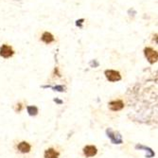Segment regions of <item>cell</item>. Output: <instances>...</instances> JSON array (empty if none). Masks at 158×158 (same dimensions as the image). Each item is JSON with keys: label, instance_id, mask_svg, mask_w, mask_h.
<instances>
[{"label": "cell", "instance_id": "cell-4", "mask_svg": "<svg viewBox=\"0 0 158 158\" xmlns=\"http://www.w3.org/2000/svg\"><path fill=\"white\" fill-rule=\"evenodd\" d=\"M97 152H98V149L96 146L88 145L83 148V153L86 157H93L97 154Z\"/></svg>", "mask_w": 158, "mask_h": 158}, {"label": "cell", "instance_id": "cell-1", "mask_svg": "<svg viewBox=\"0 0 158 158\" xmlns=\"http://www.w3.org/2000/svg\"><path fill=\"white\" fill-rule=\"evenodd\" d=\"M144 53L147 60L151 63V64H154L157 62V58H158V55L156 50L152 49V48H146L144 49Z\"/></svg>", "mask_w": 158, "mask_h": 158}, {"label": "cell", "instance_id": "cell-9", "mask_svg": "<svg viewBox=\"0 0 158 158\" xmlns=\"http://www.w3.org/2000/svg\"><path fill=\"white\" fill-rule=\"evenodd\" d=\"M23 109V105L21 104V103H19V104H17V106H16V109H15V111L16 112H20L21 110Z\"/></svg>", "mask_w": 158, "mask_h": 158}, {"label": "cell", "instance_id": "cell-8", "mask_svg": "<svg viewBox=\"0 0 158 158\" xmlns=\"http://www.w3.org/2000/svg\"><path fill=\"white\" fill-rule=\"evenodd\" d=\"M41 40H42L43 42H44V43H46V44H50V43L54 42L55 39H54V36H53L50 32L46 31V32L43 33Z\"/></svg>", "mask_w": 158, "mask_h": 158}, {"label": "cell", "instance_id": "cell-5", "mask_svg": "<svg viewBox=\"0 0 158 158\" xmlns=\"http://www.w3.org/2000/svg\"><path fill=\"white\" fill-rule=\"evenodd\" d=\"M17 150L21 153H28L31 151V145L26 141H22L17 145Z\"/></svg>", "mask_w": 158, "mask_h": 158}, {"label": "cell", "instance_id": "cell-6", "mask_svg": "<svg viewBox=\"0 0 158 158\" xmlns=\"http://www.w3.org/2000/svg\"><path fill=\"white\" fill-rule=\"evenodd\" d=\"M109 107L112 111H119L121 109H123L124 107V103L121 99H118V100H113V102H109Z\"/></svg>", "mask_w": 158, "mask_h": 158}, {"label": "cell", "instance_id": "cell-3", "mask_svg": "<svg viewBox=\"0 0 158 158\" xmlns=\"http://www.w3.org/2000/svg\"><path fill=\"white\" fill-rule=\"evenodd\" d=\"M14 54V51L12 49L11 47L8 46V45H3L1 48H0V56L3 57V58H10Z\"/></svg>", "mask_w": 158, "mask_h": 158}, {"label": "cell", "instance_id": "cell-7", "mask_svg": "<svg viewBox=\"0 0 158 158\" xmlns=\"http://www.w3.org/2000/svg\"><path fill=\"white\" fill-rule=\"evenodd\" d=\"M59 155H60L59 152L53 148H49V149L46 150V152L44 153L45 158H59Z\"/></svg>", "mask_w": 158, "mask_h": 158}, {"label": "cell", "instance_id": "cell-2", "mask_svg": "<svg viewBox=\"0 0 158 158\" xmlns=\"http://www.w3.org/2000/svg\"><path fill=\"white\" fill-rule=\"evenodd\" d=\"M107 80L109 81H112V82H114V81H118L121 80V75L118 71H116V70H106L104 72Z\"/></svg>", "mask_w": 158, "mask_h": 158}]
</instances>
